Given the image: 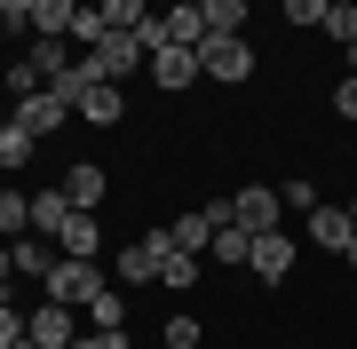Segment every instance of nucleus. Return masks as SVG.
<instances>
[{
  "mask_svg": "<svg viewBox=\"0 0 357 349\" xmlns=\"http://www.w3.org/2000/svg\"><path fill=\"white\" fill-rule=\"evenodd\" d=\"M72 16H79V0H32V32L40 40H72Z\"/></svg>",
  "mask_w": 357,
  "mask_h": 349,
  "instance_id": "obj_18",
  "label": "nucleus"
},
{
  "mask_svg": "<svg viewBox=\"0 0 357 349\" xmlns=\"http://www.w3.org/2000/svg\"><path fill=\"white\" fill-rule=\"evenodd\" d=\"M199 270H206V254H183V246L167 238V262H159V278H167V294H191V286H199Z\"/></svg>",
  "mask_w": 357,
  "mask_h": 349,
  "instance_id": "obj_16",
  "label": "nucleus"
},
{
  "mask_svg": "<svg viewBox=\"0 0 357 349\" xmlns=\"http://www.w3.org/2000/svg\"><path fill=\"white\" fill-rule=\"evenodd\" d=\"M79 64H88V79H112V88H119V79L143 64V40L135 32H103L96 48H79Z\"/></svg>",
  "mask_w": 357,
  "mask_h": 349,
  "instance_id": "obj_2",
  "label": "nucleus"
},
{
  "mask_svg": "<svg viewBox=\"0 0 357 349\" xmlns=\"http://www.w3.org/2000/svg\"><path fill=\"white\" fill-rule=\"evenodd\" d=\"M167 40H175V48H199V40H206V16L199 8H167Z\"/></svg>",
  "mask_w": 357,
  "mask_h": 349,
  "instance_id": "obj_24",
  "label": "nucleus"
},
{
  "mask_svg": "<svg viewBox=\"0 0 357 349\" xmlns=\"http://www.w3.org/2000/svg\"><path fill=\"white\" fill-rule=\"evenodd\" d=\"M310 238H318L326 254H342V246L357 238V222H349V207H310Z\"/></svg>",
  "mask_w": 357,
  "mask_h": 349,
  "instance_id": "obj_13",
  "label": "nucleus"
},
{
  "mask_svg": "<svg viewBox=\"0 0 357 349\" xmlns=\"http://www.w3.org/2000/svg\"><path fill=\"white\" fill-rule=\"evenodd\" d=\"M199 72L215 79V88L255 79V48H246V32H206V40H199Z\"/></svg>",
  "mask_w": 357,
  "mask_h": 349,
  "instance_id": "obj_1",
  "label": "nucleus"
},
{
  "mask_svg": "<svg viewBox=\"0 0 357 349\" xmlns=\"http://www.w3.org/2000/svg\"><path fill=\"white\" fill-rule=\"evenodd\" d=\"M64 222H72V199H64V183H40V191H32V231H40V238H56Z\"/></svg>",
  "mask_w": 357,
  "mask_h": 349,
  "instance_id": "obj_11",
  "label": "nucleus"
},
{
  "mask_svg": "<svg viewBox=\"0 0 357 349\" xmlns=\"http://www.w3.org/2000/svg\"><path fill=\"white\" fill-rule=\"evenodd\" d=\"M103 32H112V24H103V8H79V16H72V40H79V48H96Z\"/></svg>",
  "mask_w": 357,
  "mask_h": 349,
  "instance_id": "obj_32",
  "label": "nucleus"
},
{
  "mask_svg": "<svg viewBox=\"0 0 357 349\" xmlns=\"http://www.w3.org/2000/svg\"><path fill=\"white\" fill-rule=\"evenodd\" d=\"M318 32H326V40H342V48H349V40H357V0H333Z\"/></svg>",
  "mask_w": 357,
  "mask_h": 349,
  "instance_id": "obj_27",
  "label": "nucleus"
},
{
  "mask_svg": "<svg viewBox=\"0 0 357 349\" xmlns=\"http://www.w3.org/2000/svg\"><path fill=\"white\" fill-rule=\"evenodd\" d=\"M79 318H88V325H128V294H112V286H103V294H96Z\"/></svg>",
  "mask_w": 357,
  "mask_h": 349,
  "instance_id": "obj_26",
  "label": "nucleus"
},
{
  "mask_svg": "<svg viewBox=\"0 0 357 349\" xmlns=\"http://www.w3.org/2000/svg\"><path fill=\"white\" fill-rule=\"evenodd\" d=\"M246 254H255V231H238V222H222V231L206 238V262H215V270H246Z\"/></svg>",
  "mask_w": 357,
  "mask_h": 349,
  "instance_id": "obj_12",
  "label": "nucleus"
},
{
  "mask_svg": "<svg viewBox=\"0 0 357 349\" xmlns=\"http://www.w3.org/2000/svg\"><path fill=\"white\" fill-rule=\"evenodd\" d=\"M119 111H128V104H119L112 79H96V88L79 95V119H88V127H119Z\"/></svg>",
  "mask_w": 357,
  "mask_h": 349,
  "instance_id": "obj_17",
  "label": "nucleus"
},
{
  "mask_svg": "<svg viewBox=\"0 0 357 349\" xmlns=\"http://www.w3.org/2000/svg\"><path fill=\"white\" fill-rule=\"evenodd\" d=\"M8 254H16V278H48L56 262H64L48 238H40V231H32V238H8Z\"/></svg>",
  "mask_w": 357,
  "mask_h": 349,
  "instance_id": "obj_15",
  "label": "nucleus"
},
{
  "mask_svg": "<svg viewBox=\"0 0 357 349\" xmlns=\"http://www.w3.org/2000/svg\"><path fill=\"white\" fill-rule=\"evenodd\" d=\"M0 32H32V0H0Z\"/></svg>",
  "mask_w": 357,
  "mask_h": 349,
  "instance_id": "obj_34",
  "label": "nucleus"
},
{
  "mask_svg": "<svg viewBox=\"0 0 357 349\" xmlns=\"http://www.w3.org/2000/svg\"><path fill=\"white\" fill-rule=\"evenodd\" d=\"M349 72H357V40H349Z\"/></svg>",
  "mask_w": 357,
  "mask_h": 349,
  "instance_id": "obj_41",
  "label": "nucleus"
},
{
  "mask_svg": "<svg viewBox=\"0 0 357 349\" xmlns=\"http://www.w3.org/2000/svg\"><path fill=\"white\" fill-rule=\"evenodd\" d=\"M56 246H64V254H79V262H96V254H103V215L72 207V222L56 231Z\"/></svg>",
  "mask_w": 357,
  "mask_h": 349,
  "instance_id": "obj_10",
  "label": "nucleus"
},
{
  "mask_svg": "<svg viewBox=\"0 0 357 349\" xmlns=\"http://www.w3.org/2000/svg\"><path fill=\"white\" fill-rule=\"evenodd\" d=\"M278 199H286L294 215H310V207H318V183H310V175H286V183H278Z\"/></svg>",
  "mask_w": 357,
  "mask_h": 349,
  "instance_id": "obj_29",
  "label": "nucleus"
},
{
  "mask_svg": "<svg viewBox=\"0 0 357 349\" xmlns=\"http://www.w3.org/2000/svg\"><path fill=\"white\" fill-rule=\"evenodd\" d=\"M16 127H24V135H56V127H64V119H72V104H64V95H56V88H40V95H16Z\"/></svg>",
  "mask_w": 357,
  "mask_h": 349,
  "instance_id": "obj_7",
  "label": "nucleus"
},
{
  "mask_svg": "<svg viewBox=\"0 0 357 349\" xmlns=\"http://www.w3.org/2000/svg\"><path fill=\"white\" fill-rule=\"evenodd\" d=\"M103 24H112V32H135V24H151V8H143V0H103Z\"/></svg>",
  "mask_w": 357,
  "mask_h": 349,
  "instance_id": "obj_28",
  "label": "nucleus"
},
{
  "mask_svg": "<svg viewBox=\"0 0 357 349\" xmlns=\"http://www.w3.org/2000/svg\"><path fill=\"white\" fill-rule=\"evenodd\" d=\"M8 341H24V310H16V302H0V349Z\"/></svg>",
  "mask_w": 357,
  "mask_h": 349,
  "instance_id": "obj_35",
  "label": "nucleus"
},
{
  "mask_svg": "<svg viewBox=\"0 0 357 349\" xmlns=\"http://www.w3.org/2000/svg\"><path fill=\"white\" fill-rule=\"evenodd\" d=\"M40 286H48V302H72V310H88V302L103 294V270H96V262H79V254H64Z\"/></svg>",
  "mask_w": 357,
  "mask_h": 349,
  "instance_id": "obj_4",
  "label": "nucleus"
},
{
  "mask_svg": "<svg viewBox=\"0 0 357 349\" xmlns=\"http://www.w3.org/2000/svg\"><path fill=\"white\" fill-rule=\"evenodd\" d=\"M167 8H199V0H167Z\"/></svg>",
  "mask_w": 357,
  "mask_h": 349,
  "instance_id": "obj_40",
  "label": "nucleus"
},
{
  "mask_svg": "<svg viewBox=\"0 0 357 349\" xmlns=\"http://www.w3.org/2000/svg\"><path fill=\"white\" fill-rule=\"evenodd\" d=\"M8 349H40V341H32V334H24V341H8Z\"/></svg>",
  "mask_w": 357,
  "mask_h": 349,
  "instance_id": "obj_39",
  "label": "nucleus"
},
{
  "mask_svg": "<svg viewBox=\"0 0 357 349\" xmlns=\"http://www.w3.org/2000/svg\"><path fill=\"white\" fill-rule=\"evenodd\" d=\"M32 231V191H0V238H24Z\"/></svg>",
  "mask_w": 357,
  "mask_h": 349,
  "instance_id": "obj_21",
  "label": "nucleus"
},
{
  "mask_svg": "<svg viewBox=\"0 0 357 349\" xmlns=\"http://www.w3.org/2000/svg\"><path fill=\"white\" fill-rule=\"evenodd\" d=\"M349 222H357V199H349Z\"/></svg>",
  "mask_w": 357,
  "mask_h": 349,
  "instance_id": "obj_42",
  "label": "nucleus"
},
{
  "mask_svg": "<svg viewBox=\"0 0 357 349\" xmlns=\"http://www.w3.org/2000/svg\"><path fill=\"white\" fill-rule=\"evenodd\" d=\"M143 64H151L159 95H175V88H191V79H206V72H199V48H151Z\"/></svg>",
  "mask_w": 357,
  "mask_h": 349,
  "instance_id": "obj_9",
  "label": "nucleus"
},
{
  "mask_svg": "<svg viewBox=\"0 0 357 349\" xmlns=\"http://www.w3.org/2000/svg\"><path fill=\"white\" fill-rule=\"evenodd\" d=\"M159 341H167V349H199V341H206V325H199L191 310H175V318L159 325Z\"/></svg>",
  "mask_w": 357,
  "mask_h": 349,
  "instance_id": "obj_25",
  "label": "nucleus"
},
{
  "mask_svg": "<svg viewBox=\"0 0 357 349\" xmlns=\"http://www.w3.org/2000/svg\"><path fill=\"white\" fill-rule=\"evenodd\" d=\"M24 56H32V64H40V79H64V72L79 64V56L64 48V40H40V48H24Z\"/></svg>",
  "mask_w": 357,
  "mask_h": 349,
  "instance_id": "obj_22",
  "label": "nucleus"
},
{
  "mask_svg": "<svg viewBox=\"0 0 357 349\" xmlns=\"http://www.w3.org/2000/svg\"><path fill=\"white\" fill-rule=\"evenodd\" d=\"M167 238H175L183 254H206V238H215V222H206V207H199V215H175V222H167Z\"/></svg>",
  "mask_w": 357,
  "mask_h": 349,
  "instance_id": "obj_19",
  "label": "nucleus"
},
{
  "mask_svg": "<svg viewBox=\"0 0 357 349\" xmlns=\"http://www.w3.org/2000/svg\"><path fill=\"white\" fill-rule=\"evenodd\" d=\"M333 111H342V119H357V72L342 79V88H333Z\"/></svg>",
  "mask_w": 357,
  "mask_h": 349,
  "instance_id": "obj_36",
  "label": "nucleus"
},
{
  "mask_svg": "<svg viewBox=\"0 0 357 349\" xmlns=\"http://www.w3.org/2000/svg\"><path fill=\"white\" fill-rule=\"evenodd\" d=\"M40 88H48L40 64H32V56H16V64H8V95H40Z\"/></svg>",
  "mask_w": 357,
  "mask_h": 349,
  "instance_id": "obj_30",
  "label": "nucleus"
},
{
  "mask_svg": "<svg viewBox=\"0 0 357 349\" xmlns=\"http://www.w3.org/2000/svg\"><path fill=\"white\" fill-rule=\"evenodd\" d=\"M230 222H238V231H278L286 222L278 183H238V191H230Z\"/></svg>",
  "mask_w": 357,
  "mask_h": 349,
  "instance_id": "obj_3",
  "label": "nucleus"
},
{
  "mask_svg": "<svg viewBox=\"0 0 357 349\" xmlns=\"http://www.w3.org/2000/svg\"><path fill=\"white\" fill-rule=\"evenodd\" d=\"M32 143H40V135H24L16 119H0V167H8V175H16V167H32Z\"/></svg>",
  "mask_w": 357,
  "mask_h": 349,
  "instance_id": "obj_20",
  "label": "nucleus"
},
{
  "mask_svg": "<svg viewBox=\"0 0 357 349\" xmlns=\"http://www.w3.org/2000/svg\"><path fill=\"white\" fill-rule=\"evenodd\" d=\"M72 349H128V325H88Z\"/></svg>",
  "mask_w": 357,
  "mask_h": 349,
  "instance_id": "obj_31",
  "label": "nucleus"
},
{
  "mask_svg": "<svg viewBox=\"0 0 357 349\" xmlns=\"http://www.w3.org/2000/svg\"><path fill=\"white\" fill-rule=\"evenodd\" d=\"M0 286H16V254H8V238H0Z\"/></svg>",
  "mask_w": 357,
  "mask_h": 349,
  "instance_id": "obj_37",
  "label": "nucleus"
},
{
  "mask_svg": "<svg viewBox=\"0 0 357 349\" xmlns=\"http://www.w3.org/2000/svg\"><path fill=\"white\" fill-rule=\"evenodd\" d=\"M64 199H72V207H88V215H103V167H96V159L64 167Z\"/></svg>",
  "mask_w": 357,
  "mask_h": 349,
  "instance_id": "obj_14",
  "label": "nucleus"
},
{
  "mask_svg": "<svg viewBox=\"0 0 357 349\" xmlns=\"http://www.w3.org/2000/svg\"><path fill=\"white\" fill-rule=\"evenodd\" d=\"M206 32H246V0H199Z\"/></svg>",
  "mask_w": 357,
  "mask_h": 349,
  "instance_id": "obj_23",
  "label": "nucleus"
},
{
  "mask_svg": "<svg viewBox=\"0 0 357 349\" xmlns=\"http://www.w3.org/2000/svg\"><path fill=\"white\" fill-rule=\"evenodd\" d=\"M342 262H349V270H357V238H349V246H342Z\"/></svg>",
  "mask_w": 357,
  "mask_h": 349,
  "instance_id": "obj_38",
  "label": "nucleus"
},
{
  "mask_svg": "<svg viewBox=\"0 0 357 349\" xmlns=\"http://www.w3.org/2000/svg\"><path fill=\"white\" fill-rule=\"evenodd\" d=\"M159 262H167V231H143L119 246V286H151L159 278Z\"/></svg>",
  "mask_w": 357,
  "mask_h": 349,
  "instance_id": "obj_6",
  "label": "nucleus"
},
{
  "mask_svg": "<svg viewBox=\"0 0 357 349\" xmlns=\"http://www.w3.org/2000/svg\"><path fill=\"white\" fill-rule=\"evenodd\" d=\"M333 0H286V24H326Z\"/></svg>",
  "mask_w": 357,
  "mask_h": 349,
  "instance_id": "obj_33",
  "label": "nucleus"
},
{
  "mask_svg": "<svg viewBox=\"0 0 357 349\" xmlns=\"http://www.w3.org/2000/svg\"><path fill=\"white\" fill-rule=\"evenodd\" d=\"M24 334L40 349H72L79 341V310H72V302H32V310H24Z\"/></svg>",
  "mask_w": 357,
  "mask_h": 349,
  "instance_id": "obj_5",
  "label": "nucleus"
},
{
  "mask_svg": "<svg viewBox=\"0 0 357 349\" xmlns=\"http://www.w3.org/2000/svg\"><path fill=\"white\" fill-rule=\"evenodd\" d=\"M246 270H255L262 286H278V278L294 270V238H286V222H278V231H255V254H246Z\"/></svg>",
  "mask_w": 357,
  "mask_h": 349,
  "instance_id": "obj_8",
  "label": "nucleus"
}]
</instances>
